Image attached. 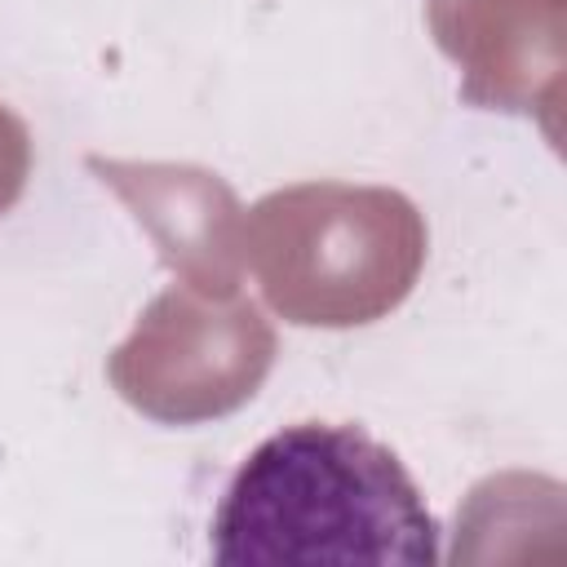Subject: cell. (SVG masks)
Here are the masks:
<instances>
[{"label": "cell", "instance_id": "obj_1", "mask_svg": "<svg viewBox=\"0 0 567 567\" xmlns=\"http://www.w3.org/2000/svg\"><path fill=\"white\" fill-rule=\"evenodd\" d=\"M439 558V523L421 487L363 425H284L248 452L213 514L221 567H434Z\"/></svg>", "mask_w": 567, "mask_h": 567}, {"label": "cell", "instance_id": "obj_2", "mask_svg": "<svg viewBox=\"0 0 567 567\" xmlns=\"http://www.w3.org/2000/svg\"><path fill=\"white\" fill-rule=\"evenodd\" d=\"M421 257L425 226L399 190L315 182L248 213V261L292 323H372L408 297Z\"/></svg>", "mask_w": 567, "mask_h": 567}]
</instances>
